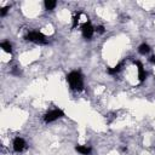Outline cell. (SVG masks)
Returning <instances> with one entry per match:
<instances>
[{
	"mask_svg": "<svg viewBox=\"0 0 155 155\" xmlns=\"http://www.w3.org/2000/svg\"><path fill=\"white\" fill-rule=\"evenodd\" d=\"M95 30H96L97 33H98V34H103V33H104V27H103V26H98Z\"/></svg>",
	"mask_w": 155,
	"mask_h": 155,
	"instance_id": "13",
	"label": "cell"
},
{
	"mask_svg": "<svg viewBox=\"0 0 155 155\" xmlns=\"http://www.w3.org/2000/svg\"><path fill=\"white\" fill-rule=\"evenodd\" d=\"M26 40H28V41H32V43H35V44H40V45L47 44V40L45 39L44 34H41L40 32H29V33L27 34Z\"/></svg>",
	"mask_w": 155,
	"mask_h": 155,
	"instance_id": "2",
	"label": "cell"
},
{
	"mask_svg": "<svg viewBox=\"0 0 155 155\" xmlns=\"http://www.w3.org/2000/svg\"><path fill=\"white\" fill-rule=\"evenodd\" d=\"M135 63H136V66L138 67V80H139L141 83L144 81L146 78H147V73H146V70H144V68H143L142 63H141V62H135Z\"/></svg>",
	"mask_w": 155,
	"mask_h": 155,
	"instance_id": "6",
	"label": "cell"
},
{
	"mask_svg": "<svg viewBox=\"0 0 155 155\" xmlns=\"http://www.w3.org/2000/svg\"><path fill=\"white\" fill-rule=\"evenodd\" d=\"M7 11H9V7H4V9H1V14H0V15H1V16L4 17L5 15L7 14Z\"/></svg>",
	"mask_w": 155,
	"mask_h": 155,
	"instance_id": "14",
	"label": "cell"
},
{
	"mask_svg": "<svg viewBox=\"0 0 155 155\" xmlns=\"http://www.w3.org/2000/svg\"><path fill=\"white\" fill-rule=\"evenodd\" d=\"M56 5H57V3L53 1V0H46V1H45V9L49 11H52L56 7Z\"/></svg>",
	"mask_w": 155,
	"mask_h": 155,
	"instance_id": "10",
	"label": "cell"
},
{
	"mask_svg": "<svg viewBox=\"0 0 155 155\" xmlns=\"http://www.w3.org/2000/svg\"><path fill=\"white\" fill-rule=\"evenodd\" d=\"M75 150L83 155H90L91 152H92V149H91V147H87V146H76Z\"/></svg>",
	"mask_w": 155,
	"mask_h": 155,
	"instance_id": "7",
	"label": "cell"
},
{
	"mask_svg": "<svg viewBox=\"0 0 155 155\" xmlns=\"http://www.w3.org/2000/svg\"><path fill=\"white\" fill-rule=\"evenodd\" d=\"M0 47H1L5 52H7V53H11L12 52V46H11V44L9 41H4L0 44Z\"/></svg>",
	"mask_w": 155,
	"mask_h": 155,
	"instance_id": "9",
	"label": "cell"
},
{
	"mask_svg": "<svg viewBox=\"0 0 155 155\" xmlns=\"http://www.w3.org/2000/svg\"><path fill=\"white\" fill-rule=\"evenodd\" d=\"M64 116V113H63V110H61V109H53V110L49 112L46 115H45L44 120L45 123H52V121H56V120H58Z\"/></svg>",
	"mask_w": 155,
	"mask_h": 155,
	"instance_id": "3",
	"label": "cell"
},
{
	"mask_svg": "<svg viewBox=\"0 0 155 155\" xmlns=\"http://www.w3.org/2000/svg\"><path fill=\"white\" fill-rule=\"evenodd\" d=\"M121 68H123V63H119L118 66H115L114 68H109L108 69V74H116V73H119L120 70H121Z\"/></svg>",
	"mask_w": 155,
	"mask_h": 155,
	"instance_id": "12",
	"label": "cell"
},
{
	"mask_svg": "<svg viewBox=\"0 0 155 155\" xmlns=\"http://www.w3.org/2000/svg\"><path fill=\"white\" fill-rule=\"evenodd\" d=\"M81 32H83V37L85 39H91L95 33V28L92 27V24H91V22H85V23L83 24L81 27Z\"/></svg>",
	"mask_w": 155,
	"mask_h": 155,
	"instance_id": "4",
	"label": "cell"
},
{
	"mask_svg": "<svg viewBox=\"0 0 155 155\" xmlns=\"http://www.w3.org/2000/svg\"><path fill=\"white\" fill-rule=\"evenodd\" d=\"M149 51H150V46L148 44H142L138 47V52L141 55H147V53H149Z\"/></svg>",
	"mask_w": 155,
	"mask_h": 155,
	"instance_id": "8",
	"label": "cell"
},
{
	"mask_svg": "<svg viewBox=\"0 0 155 155\" xmlns=\"http://www.w3.org/2000/svg\"><path fill=\"white\" fill-rule=\"evenodd\" d=\"M24 148H26V142H24L23 138H20V137L15 138V141H14V150L16 153H21Z\"/></svg>",
	"mask_w": 155,
	"mask_h": 155,
	"instance_id": "5",
	"label": "cell"
},
{
	"mask_svg": "<svg viewBox=\"0 0 155 155\" xmlns=\"http://www.w3.org/2000/svg\"><path fill=\"white\" fill-rule=\"evenodd\" d=\"M149 61H150V62L153 63V64H155V56H152L150 58H149Z\"/></svg>",
	"mask_w": 155,
	"mask_h": 155,
	"instance_id": "15",
	"label": "cell"
},
{
	"mask_svg": "<svg viewBox=\"0 0 155 155\" xmlns=\"http://www.w3.org/2000/svg\"><path fill=\"white\" fill-rule=\"evenodd\" d=\"M67 80L69 83L70 87L73 90L76 91H81L84 89V80H83V75L80 74V72H72L67 75Z\"/></svg>",
	"mask_w": 155,
	"mask_h": 155,
	"instance_id": "1",
	"label": "cell"
},
{
	"mask_svg": "<svg viewBox=\"0 0 155 155\" xmlns=\"http://www.w3.org/2000/svg\"><path fill=\"white\" fill-rule=\"evenodd\" d=\"M81 15H83V12H76L75 15H74V17H73V28H76L78 27V24L80 23V17H81Z\"/></svg>",
	"mask_w": 155,
	"mask_h": 155,
	"instance_id": "11",
	"label": "cell"
}]
</instances>
